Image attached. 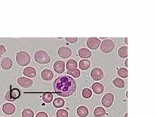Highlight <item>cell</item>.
Wrapping results in <instances>:
<instances>
[{
    "instance_id": "cell-32",
    "label": "cell",
    "mask_w": 157,
    "mask_h": 117,
    "mask_svg": "<svg viewBox=\"0 0 157 117\" xmlns=\"http://www.w3.org/2000/svg\"><path fill=\"white\" fill-rule=\"evenodd\" d=\"M5 98H6V99H7V101H8L13 102V101H15L14 99H13L11 97L10 94V91H8V92L6 93V94H5Z\"/></svg>"
},
{
    "instance_id": "cell-23",
    "label": "cell",
    "mask_w": 157,
    "mask_h": 117,
    "mask_svg": "<svg viewBox=\"0 0 157 117\" xmlns=\"http://www.w3.org/2000/svg\"><path fill=\"white\" fill-rule=\"evenodd\" d=\"M10 94L11 97L13 99L16 100V99H18L20 98L21 93L20 91L18 88H13L10 91Z\"/></svg>"
},
{
    "instance_id": "cell-4",
    "label": "cell",
    "mask_w": 157,
    "mask_h": 117,
    "mask_svg": "<svg viewBox=\"0 0 157 117\" xmlns=\"http://www.w3.org/2000/svg\"><path fill=\"white\" fill-rule=\"evenodd\" d=\"M115 48L114 42L111 39L104 40L101 45L100 49L104 53H109L111 52Z\"/></svg>"
},
{
    "instance_id": "cell-26",
    "label": "cell",
    "mask_w": 157,
    "mask_h": 117,
    "mask_svg": "<svg viewBox=\"0 0 157 117\" xmlns=\"http://www.w3.org/2000/svg\"><path fill=\"white\" fill-rule=\"evenodd\" d=\"M118 75L122 78H127L128 76V70L126 68L121 67L118 70Z\"/></svg>"
},
{
    "instance_id": "cell-5",
    "label": "cell",
    "mask_w": 157,
    "mask_h": 117,
    "mask_svg": "<svg viewBox=\"0 0 157 117\" xmlns=\"http://www.w3.org/2000/svg\"><path fill=\"white\" fill-rule=\"evenodd\" d=\"M114 99V97L112 93H107L105 94L102 98V104L104 107L109 108L112 105Z\"/></svg>"
},
{
    "instance_id": "cell-15",
    "label": "cell",
    "mask_w": 157,
    "mask_h": 117,
    "mask_svg": "<svg viewBox=\"0 0 157 117\" xmlns=\"http://www.w3.org/2000/svg\"><path fill=\"white\" fill-rule=\"evenodd\" d=\"M78 55L81 58H90L91 56L92 53L90 50L86 48H81L78 50Z\"/></svg>"
},
{
    "instance_id": "cell-30",
    "label": "cell",
    "mask_w": 157,
    "mask_h": 117,
    "mask_svg": "<svg viewBox=\"0 0 157 117\" xmlns=\"http://www.w3.org/2000/svg\"><path fill=\"white\" fill-rule=\"evenodd\" d=\"M57 117H68V113L65 110H59L57 112Z\"/></svg>"
},
{
    "instance_id": "cell-34",
    "label": "cell",
    "mask_w": 157,
    "mask_h": 117,
    "mask_svg": "<svg viewBox=\"0 0 157 117\" xmlns=\"http://www.w3.org/2000/svg\"><path fill=\"white\" fill-rule=\"evenodd\" d=\"M36 117H48V116L44 112H39L37 114Z\"/></svg>"
},
{
    "instance_id": "cell-17",
    "label": "cell",
    "mask_w": 157,
    "mask_h": 117,
    "mask_svg": "<svg viewBox=\"0 0 157 117\" xmlns=\"http://www.w3.org/2000/svg\"><path fill=\"white\" fill-rule=\"evenodd\" d=\"M77 114L79 117H86L88 115V110L85 106H80L77 108Z\"/></svg>"
},
{
    "instance_id": "cell-31",
    "label": "cell",
    "mask_w": 157,
    "mask_h": 117,
    "mask_svg": "<svg viewBox=\"0 0 157 117\" xmlns=\"http://www.w3.org/2000/svg\"><path fill=\"white\" fill-rule=\"evenodd\" d=\"M65 39L67 42H68L71 43H75L78 40L77 38H65Z\"/></svg>"
},
{
    "instance_id": "cell-1",
    "label": "cell",
    "mask_w": 157,
    "mask_h": 117,
    "mask_svg": "<svg viewBox=\"0 0 157 117\" xmlns=\"http://www.w3.org/2000/svg\"><path fill=\"white\" fill-rule=\"evenodd\" d=\"M53 88L55 92L64 97L73 95L77 88L75 80L67 76H61L57 78L53 83Z\"/></svg>"
},
{
    "instance_id": "cell-35",
    "label": "cell",
    "mask_w": 157,
    "mask_h": 117,
    "mask_svg": "<svg viewBox=\"0 0 157 117\" xmlns=\"http://www.w3.org/2000/svg\"><path fill=\"white\" fill-rule=\"evenodd\" d=\"M127 61H128V59H126V60H125V64L126 67H128V64H127Z\"/></svg>"
},
{
    "instance_id": "cell-27",
    "label": "cell",
    "mask_w": 157,
    "mask_h": 117,
    "mask_svg": "<svg viewBox=\"0 0 157 117\" xmlns=\"http://www.w3.org/2000/svg\"><path fill=\"white\" fill-rule=\"evenodd\" d=\"M67 73L73 76L75 78H78L80 76V75H81L80 71L77 68L73 69V70H67Z\"/></svg>"
},
{
    "instance_id": "cell-14",
    "label": "cell",
    "mask_w": 157,
    "mask_h": 117,
    "mask_svg": "<svg viewBox=\"0 0 157 117\" xmlns=\"http://www.w3.org/2000/svg\"><path fill=\"white\" fill-rule=\"evenodd\" d=\"M41 78L45 81H50L54 78V74L51 70L45 69L41 72Z\"/></svg>"
},
{
    "instance_id": "cell-33",
    "label": "cell",
    "mask_w": 157,
    "mask_h": 117,
    "mask_svg": "<svg viewBox=\"0 0 157 117\" xmlns=\"http://www.w3.org/2000/svg\"><path fill=\"white\" fill-rule=\"evenodd\" d=\"M6 52V49L4 46L0 45V57Z\"/></svg>"
},
{
    "instance_id": "cell-18",
    "label": "cell",
    "mask_w": 157,
    "mask_h": 117,
    "mask_svg": "<svg viewBox=\"0 0 157 117\" xmlns=\"http://www.w3.org/2000/svg\"><path fill=\"white\" fill-rule=\"evenodd\" d=\"M90 61L88 60L84 59L79 61V67L82 70H87L90 67Z\"/></svg>"
},
{
    "instance_id": "cell-19",
    "label": "cell",
    "mask_w": 157,
    "mask_h": 117,
    "mask_svg": "<svg viewBox=\"0 0 157 117\" xmlns=\"http://www.w3.org/2000/svg\"><path fill=\"white\" fill-rule=\"evenodd\" d=\"M77 66H78L77 62L74 59H70L68 60L67 62L66 67H67V70H73L74 69H77Z\"/></svg>"
},
{
    "instance_id": "cell-37",
    "label": "cell",
    "mask_w": 157,
    "mask_h": 117,
    "mask_svg": "<svg viewBox=\"0 0 157 117\" xmlns=\"http://www.w3.org/2000/svg\"><path fill=\"white\" fill-rule=\"evenodd\" d=\"M127 116H128V114L127 113V114H125V117H127Z\"/></svg>"
},
{
    "instance_id": "cell-11",
    "label": "cell",
    "mask_w": 157,
    "mask_h": 117,
    "mask_svg": "<svg viewBox=\"0 0 157 117\" xmlns=\"http://www.w3.org/2000/svg\"><path fill=\"white\" fill-rule=\"evenodd\" d=\"M54 69L58 74L62 73L65 70V63L62 60H58L54 64Z\"/></svg>"
},
{
    "instance_id": "cell-22",
    "label": "cell",
    "mask_w": 157,
    "mask_h": 117,
    "mask_svg": "<svg viewBox=\"0 0 157 117\" xmlns=\"http://www.w3.org/2000/svg\"><path fill=\"white\" fill-rule=\"evenodd\" d=\"M64 104H65L64 100L62 98L60 97L56 98L53 102L54 106L57 108L62 107L64 105Z\"/></svg>"
},
{
    "instance_id": "cell-20",
    "label": "cell",
    "mask_w": 157,
    "mask_h": 117,
    "mask_svg": "<svg viewBox=\"0 0 157 117\" xmlns=\"http://www.w3.org/2000/svg\"><path fill=\"white\" fill-rule=\"evenodd\" d=\"M118 55L121 58H126L128 56V47L122 46L118 50Z\"/></svg>"
},
{
    "instance_id": "cell-12",
    "label": "cell",
    "mask_w": 157,
    "mask_h": 117,
    "mask_svg": "<svg viewBox=\"0 0 157 117\" xmlns=\"http://www.w3.org/2000/svg\"><path fill=\"white\" fill-rule=\"evenodd\" d=\"M1 66L4 70H10L13 66V61L9 58H2L1 61Z\"/></svg>"
},
{
    "instance_id": "cell-9",
    "label": "cell",
    "mask_w": 157,
    "mask_h": 117,
    "mask_svg": "<svg viewBox=\"0 0 157 117\" xmlns=\"http://www.w3.org/2000/svg\"><path fill=\"white\" fill-rule=\"evenodd\" d=\"M18 84L23 88H29L32 86L33 81L30 78L21 77L17 79Z\"/></svg>"
},
{
    "instance_id": "cell-10",
    "label": "cell",
    "mask_w": 157,
    "mask_h": 117,
    "mask_svg": "<svg viewBox=\"0 0 157 117\" xmlns=\"http://www.w3.org/2000/svg\"><path fill=\"white\" fill-rule=\"evenodd\" d=\"M2 111L7 115H12L16 111L15 106L10 103H5L2 106Z\"/></svg>"
},
{
    "instance_id": "cell-6",
    "label": "cell",
    "mask_w": 157,
    "mask_h": 117,
    "mask_svg": "<svg viewBox=\"0 0 157 117\" xmlns=\"http://www.w3.org/2000/svg\"><path fill=\"white\" fill-rule=\"evenodd\" d=\"M58 54L61 58H70L72 55V50L70 48L65 46L59 48L58 50Z\"/></svg>"
},
{
    "instance_id": "cell-2",
    "label": "cell",
    "mask_w": 157,
    "mask_h": 117,
    "mask_svg": "<svg viewBox=\"0 0 157 117\" xmlns=\"http://www.w3.org/2000/svg\"><path fill=\"white\" fill-rule=\"evenodd\" d=\"M16 60L19 65L21 66H26L30 64L31 61V57L27 52L20 51L17 54Z\"/></svg>"
},
{
    "instance_id": "cell-16",
    "label": "cell",
    "mask_w": 157,
    "mask_h": 117,
    "mask_svg": "<svg viewBox=\"0 0 157 117\" xmlns=\"http://www.w3.org/2000/svg\"><path fill=\"white\" fill-rule=\"evenodd\" d=\"M93 91L97 94H101L104 91V86L99 83H95L92 86Z\"/></svg>"
},
{
    "instance_id": "cell-13",
    "label": "cell",
    "mask_w": 157,
    "mask_h": 117,
    "mask_svg": "<svg viewBox=\"0 0 157 117\" xmlns=\"http://www.w3.org/2000/svg\"><path fill=\"white\" fill-rule=\"evenodd\" d=\"M23 74L28 78H34L36 76L37 72H36V70L34 67H27L24 69Z\"/></svg>"
},
{
    "instance_id": "cell-36",
    "label": "cell",
    "mask_w": 157,
    "mask_h": 117,
    "mask_svg": "<svg viewBox=\"0 0 157 117\" xmlns=\"http://www.w3.org/2000/svg\"><path fill=\"white\" fill-rule=\"evenodd\" d=\"M125 43H126V44L128 43H127V38H125Z\"/></svg>"
},
{
    "instance_id": "cell-25",
    "label": "cell",
    "mask_w": 157,
    "mask_h": 117,
    "mask_svg": "<svg viewBox=\"0 0 157 117\" xmlns=\"http://www.w3.org/2000/svg\"><path fill=\"white\" fill-rule=\"evenodd\" d=\"M113 84L118 88H123L125 86V83L123 80L118 78H115L113 80Z\"/></svg>"
},
{
    "instance_id": "cell-3",
    "label": "cell",
    "mask_w": 157,
    "mask_h": 117,
    "mask_svg": "<svg viewBox=\"0 0 157 117\" xmlns=\"http://www.w3.org/2000/svg\"><path fill=\"white\" fill-rule=\"evenodd\" d=\"M34 58L38 63L41 64H47L51 60L50 57L47 53L43 50H39L36 52L34 54Z\"/></svg>"
},
{
    "instance_id": "cell-29",
    "label": "cell",
    "mask_w": 157,
    "mask_h": 117,
    "mask_svg": "<svg viewBox=\"0 0 157 117\" xmlns=\"http://www.w3.org/2000/svg\"><path fill=\"white\" fill-rule=\"evenodd\" d=\"M92 96V91L89 88H84L82 90V96L85 98H89Z\"/></svg>"
},
{
    "instance_id": "cell-28",
    "label": "cell",
    "mask_w": 157,
    "mask_h": 117,
    "mask_svg": "<svg viewBox=\"0 0 157 117\" xmlns=\"http://www.w3.org/2000/svg\"><path fill=\"white\" fill-rule=\"evenodd\" d=\"M34 112L30 109H25L22 113V117H34Z\"/></svg>"
},
{
    "instance_id": "cell-7",
    "label": "cell",
    "mask_w": 157,
    "mask_h": 117,
    "mask_svg": "<svg viewBox=\"0 0 157 117\" xmlns=\"http://www.w3.org/2000/svg\"><path fill=\"white\" fill-rule=\"evenodd\" d=\"M100 43L101 41L97 38H89L87 42L88 47L90 49L93 50H96L98 49V47L100 45Z\"/></svg>"
},
{
    "instance_id": "cell-24",
    "label": "cell",
    "mask_w": 157,
    "mask_h": 117,
    "mask_svg": "<svg viewBox=\"0 0 157 117\" xmlns=\"http://www.w3.org/2000/svg\"><path fill=\"white\" fill-rule=\"evenodd\" d=\"M53 95L51 93H45L42 95V100L46 103H50L53 101Z\"/></svg>"
},
{
    "instance_id": "cell-8",
    "label": "cell",
    "mask_w": 157,
    "mask_h": 117,
    "mask_svg": "<svg viewBox=\"0 0 157 117\" xmlns=\"http://www.w3.org/2000/svg\"><path fill=\"white\" fill-rule=\"evenodd\" d=\"M91 76L94 80L99 81L104 78V73L101 69L96 67L92 70Z\"/></svg>"
},
{
    "instance_id": "cell-21",
    "label": "cell",
    "mask_w": 157,
    "mask_h": 117,
    "mask_svg": "<svg viewBox=\"0 0 157 117\" xmlns=\"http://www.w3.org/2000/svg\"><path fill=\"white\" fill-rule=\"evenodd\" d=\"M105 110L102 107H97L94 110V116L96 117H104L105 115Z\"/></svg>"
}]
</instances>
